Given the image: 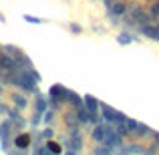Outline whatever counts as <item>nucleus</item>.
<instances>
[{"label": "nucleus", "mask_w": 159, "mask_h": 155, "mask_svg": "<svg viewBox=\"0 0 159 155\" xmlns=\"http://www.w3.org/2000/svg\"><path fill=\"white\" fill-rule=\"evenodd\" d=\"M137 135H151V129H149V127H145V125L143 123H139V127H137Z\"/></svg>", "instance_id": "4468645a"}, {"label": "nucleus", "mask_w": 159, "mask_h": 155, "mask_svg": "<svg viewBox=\"0 0 159 155\" xmlns=\"http://www.w3.org/2000/svg\"><path fill=\"white\" fill-rule=\"evenodd\" d=\"M117 133H119L121 137H127L129 133H131V131H129V127H127V123H125V121H123V123H117Z\"/></svg>", "instance_id": "9b49d317"}, {"label": "nucleus", "mask_w": 159, "mask_h": 155, "mask_svg": "<svg viewBox=\"0 0 159 155\" xmlns=\"http://www.w3.org/2000/svg\"><path fill=\"white\" fill-rule=\"evenodd\" d=\"M52 115H54V113L52 111H47V113H44V123H51V121H52Z\"/></svg>", "instance_id": "412c9836"}, {"label": "nucleus", "mask_w": 159, "mask_h": 155, "mask_svg": "<svg viewBox=\"0 0 159 155\" xmlns=\"http://www.w3.org/2000/svg\"><path fill=\"white\" fill-rule=\"evenodd\" d=\"M97 155H111V147H109V145H103L101 149H97Z\"/></svg>", "instance_id": "6ab92c4d"}, {"label": "nucleus", "mask_w": 159, "mask_h": 155, "mask_svg": "<svg viewBox=\"0 0 159 155\" xmlns=\"http://www.w3.org/2000/svg\"><path fill=\"white\" fill-rule=\"evenodd\" d=\"M43 137H47V139H48V137H52V131H51V129H47V131H43Z\"/></svg>", "instance_id": "393cba45"}, {"label": "nucleus", "mask_w": 159, "mask_h": 155, "mask_svg": "<svg viewBox=\"0 0 159 155\" xmlns=\"http://www.w3.org/2000/svg\"><path fill=\"white\" fill-rule=\"evenodd\" d=\"M141 151H143V149H141L139 145H129L127 147V153H141Z\"/></svg>", "instance_id": "aec40b11"}, {"label": "nucleus", "mask_w": 159, "mask_h": 155, "mask_svg": "<svg viewBox=\"0 0 159 155\" xmlns=\"http://www.w3.org/2000/svg\"><path fill=\"white\" fill-rule=\"evenodd\" d=\"M36 111H39V113L47 111V99H44L43 95H39V97H36Z\"/></svg>", "instance_id": "9d476101"}, {"label": "nucleus", "mask_w": 159, "mask_h": 155, "mask_svg": "<svg viewBox=\"0 0 159 155\" xmlns=\"http://www.w3.org/2000/svg\"><path fill=\"white\" fill-rule=\"evenodd\" d=\"M121 139H123V137L117 133V129H113V127H109V125H107V137H105V143L109 145V147H117V145H121Z\"/></svg>", "instance_id": "f03ea898"}, {"label": "nucleus", "mask_w": 159, "mask_h": 155, "mask_svg": "<svg viewBox=\"0 0 159 155\" xmlns=\"http://www.w3.org/2000/svg\"><path fill=\"white\" fill-rule=\"evenodd\" d=\"M117 40H119V44H131L133 43V34H129V32H121V34L117 36Z\"/></svg>", "instance_id": "1a4fd4ad"}, {"label": "nucleus", "mask_w": 159, "mask_h": 155, "mask_svg": "<svg viewBox=\"0 0 159 155\" xmlns=\"http://www.w3.org/2000/svg\"><path fill=\"white\" fill-rule=\"evenodd\" d=\"M24 20H28V22H32V24H43L44 22V20L36 18V16H30V14H24Z\"/></svg>", "instance_id": "f3484780"}, {"label": "nucleus", "mask_w": 159, "mask_h": 155, "mask_svg": "<svg viewBox=\"0 0 159 155\" xmlns=\"http://www.w3.org/2000/svg\"><path fill=\"white\" fill-rule=\"evenodd\" d=\"M111 12H113V14H123V12H125V4L117 2L115 6H111Z\"/></svg>", "instance_id": "2eb2a0df"}, {"label": "nucleus", "mask_w": 159, "mask_h": 155, "mask_svg": "<svg viewBox=\"0 0 159 155\" xmlns=\"http://www.w3.org/2000/svg\"><path fill=\"white\" fill-rule=\"evenodd\" d=\"M34 155H54V153L48 151V147H36L34 149Z\"/></svg>", "instance_id": "a211bd4d"}, {"label": "nucleus", "mask_w": 159, "mask_h": 155, "mask_svg": "<svg viewBox=\"0 0 159 155\" xmlns=\"http://www.w3.org/2000/svg\"><path fill=\"white\" fill-rule=\"evenodd\" d=\"M85 107L89 109L91 113H99V101L93 95H85Z\"/></svg>", "instance_id": "39448f33"}, {"label": "nucleus", "mask_w": 159, "mask_h": 155, "mask_svg": "<svg viewBox=\"0 0 159 155\" xmlns=\"http://www.w3.org/2000/svg\"><path fill=\"white\" fill-rule=\"evenodd\" d=\"M30 123H32V125H39V123H40V113H36V115L32 117V119H30Z\"/></svg>", "instance_id": "5701e85b"}, {"label": "nucleus", "mask_w": 159, "mask_h": 155, "mask_svg": "<svg viewBox=\"0 0 159 155\" xmlns=\"http://www.w3.org/2000/svg\"><path fill=\"white\" fill-rule=\"evenodd\" d=\"M125 123H127V127H129L131 133H135L137 127H139V121H135V119H125Z\"/></svg>", "instance_id": "ddd939ff"}, {"label": "nucleus", "mask_w": 159, "mask_h": 155, "mask_svg": "<svg viewBox=\"0 0 159 155\" xmlns=\"http://www.w3.org/2000/svg\"><path fill=\"white\" fill-rule=\"evenodd\" d=\"M151 14H153V16H159V2H155V4L151 6Z\"/></svg>", "instance_id": "4be33fe9"}, {"label": "nucleus", "mask_w": 159, "mask_h": 155, "mask_svg": "<svg viewBox=\"0 0 159 155\" xmlns=\"http://www.w3.org/2000/svg\"><path fill=\"white\" fill-rule=\"evenodd\" d=\"M143 34H147L149 39L159 40V28L157 26H143Z\"/></svg>", "instance_id": "6e6552de"}, {"label": "nucleus", "mask_w": 159, "mask_h": 155, "mask_svg": "<svg viewBox=\"0 0 159 155\" xmlns=\"http://www.w3.org/2000/svg\"><path fill=\"white\" fill-rule=\"evenodd\" d=\"M65 101H69L70 105H75V107H81V101H83V99L79 97L77 93H73V91H65Z\"/></svg>", "instance_id": "423d86ee"}, {"label": "nucleus", "mask_w": 159, "mask_h": 155, "mask_svg": "<svg viewBox=\"0 0 159 155\" xmlns=\"http://www.w3.org/2000/svg\"><path fill=\"white\" fill-rule=\"evenodd\" d=\"M70 30L73 32H81V26H79V24H70Z\"/></svg>", "instance_id": "b1692460"}, {"label": "nucleus", "mask_w": 159, "mask_h": 155, "mask_svg": "<svg viewBox=\"0 0 159 155\" xmlns=\"http://www.w3.org/2000/svg\"><path fill=\"white\" fill-rule=\"evenodd\" d=\"M47 147H48V151L54 153V155H58V153H61V145H58V143H51V141H48V143H47Z\"/></svg>", "instance_id": "dca6fc26"}, {"label": "nucleus", "mask_w": 159, "mask_h": 155, "mask_svg": "<svg viewBox=\"0 0 159 155\" xmlns=\"http://www.w3.org/2000/svg\"><path fill=\"white\" fill-rule=\"evenodd\" d=\"M101 111H103V119L109 121V123H123V121L127 119L123 113L115 111V109L109 107V105H101Z\"/></svg>", "instance_id": "f257e3e1"}, {"label": "nucleus", "mask_w": 159, "mask_h": 155, "mask_svg": "<svg viewBox=\"0 0 159 155\" xmlns=\"http://www.w3.org/2000/svg\"><path fill=\"white\" fill-rule=\"evenodd\" d=\"M14 143H16L18 149H26L28 145H30V137H28V135H20V137H16Z\"/></svg>", "instance_id": "0eeeda50"}, {"label": "nucleus", "mask_w": 159, "mask_h": 155, "mask_svg": "<svg viewBox=\"0 0 159 155\" xmlns=\"http://www.w3.org/2000/svg\"><path fill=\"white\" fill-rule=\"evenodd\" d=\"M12 101H14V105L18 109H24V107H26V99H24L22 95H14V97H12Z\"/></svg>", "instance_id": "f8f14e48"}, {"label": "nucleus", "mask_w": 159, "mask_h": 155, "mask_svg": "<svg viewBox=\"0 0 159 155\" xmlns=\"http://www.w3.org/2000/svg\"><path fill=\"white\" fill-rule=\"evenodd\" d=\"M66 155H77V151H73V149H69V151H66Z\"/></svg>", "instance_id": "a878e982"}, {"label": "nucleus", "mask_w": 159, "mask_h": 155, "mask_svg": "<svg viewBox=\"0 0 159 155\" xmlns=\"http://www.w3.org/2000/svg\"><path fill=\"white\" fill-rule=\"evenodd\" d=\"M0 93H2V87H0Z\"/></svg>", "instance_id": "bb28decb"}, {"label": "nucleus", "mask_w": 159, "mask_h": 155, "mask_svg": "<svg viewBox=\"0 0 159 155\" xmlns=\"http://www.w3.org/2000/svg\"><path fill=\"white\" fill-rule=\"evenodd\" d=\"M65 141H66V147H69V149H73V151H81L83 139H81V135H79L77 131H73V137H70V139H65Z\"/></svg>", "instance_id": "7ed1b4c3"}, {"label": "nucleus", "mask_w": 159, "mask_h": 155, "mask_svg": "<svg viewBox=\"0 0 159 155\" xmlns=\"http://www.w3.org/2000/svg\"><path fill=\"white\" fill-rule=\"evenodd\" d=\"M125 155H131V153H125Z\"/></svg>", "instance_id": "cd10ccee"}, {"label": "nucleus", "mask_w": 159, "mask_h": 155, "mask_svg": "<svg viewBox=\"0 0 159 155\" xmlns=\"http://www.w3.org/2000/svg\"><path fill=\"white\" fill-rule=\"evenodd\" d=\"M93 137L97 141H105V137H107V125H103V123H95V129H93Z\"/></svg>", "instance_id": "20e7f679"}]
</instances>
